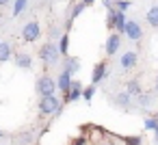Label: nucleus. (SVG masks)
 <instances>
[{
	"label": "nucleus",
	"instance_id": "8",
	"mask_svg": "<svg viewBox=\"0 0 158 145\" xmlns=\"http://www.w3.org/2000/svg\"><path fill=\"white\" fill-rule=\"evenodd\" d=\"M106 76H108V65H106V61L95 63V67H93V72H91V82L98 85V82H102Z\"/></svg>",
	"mask_w": 158,
	"mask_h": 145
},
{
	"label": "nucleus",
	"instance_id": "25",
	"mask_svg": "<svg viewBox=\"0 0 158 145\" xmlns=\"http://www.w3.org/2000/svg\"><path fill=\"white\" fill-rule=\"evenodd\" d=\"M102 5H104L106 9H113V0H102Z\"/></svg>",
	"mask_w": 158,
	"mask_h": 145
},
{
	"label": "nucleus",
	"instance_id": "9",
	"mask_svg": "<svg viewBox=\"0 0 158 145\" xmlns=\"http://www.w3.org/2000/svg\"><path fill=\"white\" fill-rule=\"evenodd\" d=\"M80 93H82V82H78V80H72V85H69V89H67V93H65V102H76V100H80Z\"/></svg>",
	"mask_w": 158,
	"mask_h": 145
},
{
	"label": "nucleus",
	"instance_id": "24",
	"mask_svg": "<svg viewBox=\"0 0 158 145\" xmlns=\"http://www.w3.org/2000/svg\"><path fill=\"white\" fill-rule=\"evenodd\" d=\"M156 126H158V119H154V117H147L145 119V128L147 130H156Z\"/></svg>",
	"mask_w": 158,
	"mask_h": 145
},
{
	"label": "nucleus",
	"instance_id": "32",
	"mask_svg": "<svg viewBox=\"0 0 158 145\" xmlns=\"http://www.w3.org/2000/svg\"><path fill=\"white\" fill-rule=\"evenodd\" d=\"M0 136H2V130H0Z\"/></svg>",
	"mask_w": 158,
	"mask_h": 145
},
{
	"label": "nucleus",
	"instance_id": "16",
	"mask_svg": "<svg viewBox=\"0 0 158 145\" xmlns=\"http://www.w3.org/2000/svg\"><path fill=\"white\" fill-rule=\"evenodd\" d=\"M11 56H13L11 46H9L7 41H0V63H7V61H11Z\"/></svg>",
	"mask_w": 158,
	"mask_h": 145
},
{
	"label": "nucleus",
	"instance_id": "10",
	"mask_svg": "<svg viewBox=\"0 0 158 145\" xmlns=\"http://www.w3.org/2000/svg\"><path fill=\"white\" fill-rule=\"evenodd\" d=\"M72 80H74V78H72V76H69V74H67V72L63 69V72H61V74L56 76V80H54V82H56V89H59L61 93H67V89H69Z\"/></svg>",
	"mask_w": 158,
	"mask_h": 145
},
{
	"label": "nucleus",
	"instance_id": "18",
	"mask_svg": "<svg viewBox=\"0 0 158 145\" xmlns=\"http://www.w3.org/2000/svg\"><path fill=\"white\" fill-rule=\"evenodd\" d=\"M145 20H147V24H149L152 28H158V7H152V9H147V13H145Z\"/></svg>",
	"mask_w": 158,
	"mask_h": 145
},
{
	"label": "nucleus",
	"instance_id": "30",
	"mask_svg": "<svg viewBox=\"0 0 158 145\" xmlns=\"http://www.w3.org/2000/svg\"><path fill=\"white\" fill-rule=\"evenodd\" d=\"M102 145H110V143H108V141H104V143H102Z\"/></svg>",
	"mask_w": 158,
	"mask_h": 145
},
{
	"label": "nucleus",
	"instance_id": "1",
	"mask_svg": "<svg viewBox=\"0 0 158 145\" xmlns=\"http://www.w3.org/2000/svg\"><path fill=\"white\" fill-rule=\"evenodd\" d=\"M59 59H61V54H59V50H56V44L46 41V44L39 48V61H41L46 67L56 65V63H59Z\"/></svg>",
	"mask_w": 158,
	"mask_h": 145
},
{
	"label": "nucleus",
	"instance_id": "11",
	"mask_svg": "<svg viewBox=\"0 0 158 145\" xmlns=\"http://www.w3.org/2000/svg\"><path fill=\"white\" fill-rule=\"evenodd\" d=\"M113 18H115V22H113V31L121 35V33H123V26H126V13L113 9Z\"/></svg>",
	"mask_w": 158,
	"mask_h": 145
},
{
	"label": "nucleus",
	"instance_id": "27",
	"mask_svg": "<svg viewBox=\"0 0 158 145\" xmlns=\"http://www.w3.org/2000/svg\"><path fill=\"white\" fill-rule=\"evenodd\" d=\"M95 2H98V0H82L85 7H91V5H95Z\"/></svg>",
	"mask_w": 158,
	"mask_h": 145
},
{
	"label": "nucleus",
	"instance_id": "6",
	"mask_svg": "<svg viewBox=\"0 0 158 145\" xmlns=\"http://www.w3.org/2000/svg\"><path fill=\"white\" fill-rule=\"evenodd\" d=\"M136 61H139L136 52H134V50H126V52L119 56V67H121L123 72H130V69L136 67Z\"/></svg>",
	"mask_w": 158,
	"mask_h": 145
},
{
	"label": "nucleus",
	"instance_id": "21",
	"mask_svg": "<svg viewBox=\"0 0 158 145\" xmlns=\"http://www.w3.org/2000/svg\"><path fill=\"white\" fill-rule=\"evenodd\" d=\"M130 5H132L130 0H115V2H113V9H117V11H123V13H126V11L130 9Z\"/></svg>",
	"mask_w": 158,
	"mask_h": 145
},
{
	"label": "nucleus",
	"instance_id": "4",
	"mask_svg": "<svg viewBox=\"0 0 158 145\" xmlns=\"http://www.w3.org/2000/svg\"><path fill=\"white\" fill-rule=\"evenodd\" d=\"M35 89H37V95H39V97H44V95H54V93H56V82H54L52 76H41V78H37Z\"/></svg>",
	"mask_w": 158,
	"mask_h": 145
},
{
	"label": "nucleus",
	"instance_id": "19",
	"mask_svg": "<svg viewBox=\"0 0 158 145\" xmlns=\"http://www.w3.org/2000/svg\"><path fill=\"white\" fill-rule=\"evenodd\" d=\"M85 9H87V7H85L82 2H78V5H76V7L72 9V13H69V20H67V26H72V22H74V20H76V18H78V15H80V13L85 11Z\"/></svg>",
	"mask_w": 158,
	"mask_h": 145
},
{
	"label": "nucleus",
	"instance_id": "12",
	"mask_svg": "<svg viewBox=\"0 0 158 145\" xmlns=\"http://www.w3.org/2000/svg\"><path fill=\"white\" fill-rule=\"evenodd\" d=\"M15 65H18L20 69H31V67H33V56H31L28 52H18V54H15Z\"/></svg>",
	"mask_w": 158,
	"mask_h": 145
},
{
	"label": "nucleus",
	"instance_id": "23",
	"mask_svg": "<svg viewBox=\"0 0 158 145\" xmlns=\"http://www.w3.org/2000/svg\"><path fill=\"white\" fill-rule=\"evenodd\" d=\"M123 141H126V145H141V143H143L141 136H126Z\"/></svg>",
	"mask_w": 158,
	"mask_h": 145
},
{
	"label": "nucleus",
	"instance_id": "15",
	"mask_svg": "<svg viewBox=\"0 0 158 145\" xmlns=\"http://www.w3.org/2000/svg\"><path fill=\"white\" fill-rule=\"evenodd\" d=\"M56 50H59V54H61V56H69V35H67V33H65V35H61Z\"/></svg>",
	"mask_w": 158,
	"mask_h": 145
},
{
	"label": "nucleus",
	"instance_id": "20",
	"mask_svg": "<svg viewBox=\"0 0 158 145\" xmlns=\"http://www.w3.org/2000/svg\"><path fill=\"white\" fill-rule=\"evenodd\" d=\"M93 95H95V85H91V87H82L80 97H82L85 102H91V100H93Z\"/></svg>",
	"mask_w": 158,
	"mask_h": 145
},
{
	"label": "nucleus",
	"instance_id": "14",
	"mask_svg": "<svg viewBox=\"0 0 158 145\" xmlns=\"http://www.w3.org/2000/svg\"><path fill=\"white\" fill-rule=\"evenodd\" d=\"M126 93H128L130 97H132V95H136V97H139V95L143 93L141 82H139V80H128V82H126Z\"/></svg>",
	"mask_w": 158,
	"mask_h": 145
},
{
	"label": "nucleus",
	"instance_id": "22",
	"mask_svg": "<svg viewBox=\"0 0 158 145\" xmlns=\"http://www.w3.org/2000/svg\"><path fill=\"white\" fill-rule=\"evenodd\" d=\"M115 100H117V104H119V106H128L132 97H130L126 91H121V93H117V97H115Z\"/></svg>",
	"mask_w": 158,
	"mask_h": 145
},
{
	"label": "nucleus",
	"instance_id": "29",
	"mask_svg": "<svg viewBox=\"0 0 158 145\" xmlns=\"http://www.w3.org/2000/svg\"><path fill=\"white\" fill-rule=\"evenodd\" d=\"M154 132H156V139H158V126H156V130H154Z\"/></svg>",
	"mask_w": 158,
	"mask_h": 145
},
{
	"label": "nucleus",
	"instance_id": "5",
	"mask_svg": "<svg viewBox=\"0 0 158 145\" xmlns=\"http://www.w3.org/2000/svg\"><path fill=\"white\" fill-rule=\"evenodd\" d=\"M123 35H126L130 41H139V39L143 37V28H141V24H139V22H134V20H126Z\"/></svg>",
	"mask_w": 158,
	"mask_h": 145
},
{
	"label": "nucleus",
	"instance_id": "13",
	"mask_svg": "<svg viewBox=\"0 0 158 145\" xmlns=\"http://www.w3.org/2000/svg\"><path fill=\"white\" fill-rule=\"evenodd\" d=\"M65 59V72L69 76H74L76 72H80V59L78 56H63Z\"/></svg>",
	"mask_w": 158,
	"mask_h": 145
},
{
	"label": "nucleus",
	"instance_id": "28",
	"mask_svg": "<svg viewBox=\"0 0 158 145\" xmlns=\"http://www.w3.org/2000/svg\"><path fill=\"white\" fill-rule=\"evenodd\" d=\"M9 2H11V0H0V7H7Z\"/></svg>",
	"mask_w": 158,
	"mask_h": 145
},
{
	"label": "nucleus",
	"instance_id": "26",
	"mask_svg": "<svg viewBox=\"0 0 158 145\" xmlns=\"http://www.w3.org/2000/svg\"><path fill=\"white\" fill-rule=\"evenodd\" d=\"M74 145H85V136H78V139L74 141Z\"/></svg>",
	"mask_w": 158,
	"mask_h": 145
},
{
	"label": "nucleus",
	"instance_id": "2",
	"mask_svg": "<svg viewBox=\"0 0 158 145\" xmlns=\"http://www.w3.org/2000/svg\"><path fill=\"white\" fill-rule=\"evenodd\" d=\"M59 108H61V100L56 97V93H54V95H44V97H39L37 110H39L41 117L54 115V113H59Z\"/></svg>",
	"mask_w": 158,
	"mask_h": 145
},
{
	"label": "nucleus",
	"instance_id": "31",
	"mask_svg": "<svg viewBox=\"0 0 158 145\" xmlns=\"http://www.w3.org/2000/svg\"><path fill=\"white\" fill-rule=\"evenodd\" d=\"M156 89H158V78H156Z\"/></svg>",
	"mask_w": 158,
	"mask_h": 145
},
{
	"label": "nucleus",
	"instance_id": "17",
	"mask_svg": "<svg viewBox=\"0 0 158 145\" xmlns=\"http://www.w3.org/2000/svg\"><path fill=\"white\" fill-rule=\"evenodd\" d=\"M13 2V18H20L28 9V0H11Z\"/></svg>",
	"mask_w": 158,
	"mask_h": 145
},
{
	"label": "nucleus",
	"instance_id": "3",
	"mask_svg": "<svg viewBox=\"0 0 158 145\" xmlns=\"http://www.w3.org/2000/svg\"><path fill=\"white\" fill-rule=\"evenodd\" d=\"M22 41H26V44H35V41H39V37H41V24L39 22H28L24 28H22Z\"/></svg>",
	"mask_w": 158,
	"mask_h": 145
},
{
	"label": "nucleus",
	"instance_id": "7",
	"mask_svg": "<svg viewBox=\"0 0 158 145\" xmlns=\"http://www.w3.org/2000/svg\"><path fill=\"white\" fill-rule=\"evenodd\" d=\"M119 46H121V35L113 31V33L106 37V46H104V50H106V54H108V56H113V54H117V52H119Z\"/></svg>",
	"mask_w": 158,
	"mask_h": 145
}]
</instances>
